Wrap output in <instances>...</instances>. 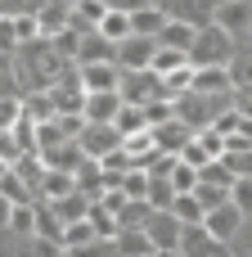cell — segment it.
Masks as SVG:
<instances>
[{
  "mask_svg": "<svg viewBox=\"0 0 252 257\" xmlns=\"http://www.w3.org/2000/svg\"><path fill=\"white\" fill-rule=\"evenodd\" d=\"M230 203H234L243 217H252V181H248V176H239V181L230 185Z\"/></svg>",
  "mask_w": 252,
  "mask_h": 257,
  "instance_id": "f35d334b",
  "label": "cell"
},
{
  "mask_svg": "<svg viewBox=\"0 0 252 257\" xmlns=\"http://www.w3.org/2000/svg\"><path fill=\"white\" fill-rule=\"evenodd\" d=\"M158 81H162V95L176 99V95H185V90L194 86V63H185V68H176V72H162Z\"/></svg>",
  "mask_w": 252,
  "mask_h": 257,
  "instance_id": "4316f807",
  "label": "cell"
},
{
  "mask_svg": "<svg viewBox=\"0 0 252 257\" xmlns=\"http://www.w3.org/2000/svg\"><path fill=\"white\" fill-rule=\"evenodd\" d=\"M176 253H180V257H221V253H230V248H225V244H216V239L203 230V221H194V226H185V230H180Z\"/></svg>",
  "mask_w": 252,
  "mask_h": 257,
  "instance_id": "9c48e42d",
  "label": "cell"
},
{
  "mask_svg": "<svg viewBox=\"0 0 252 257\" xmlns=\"http://www.w3.org/2000/svg\"><path fill=\"white\" fill-rule=\"evenodd\" d=\"M140 108H144V122H149V126L171 122V99H162V95H158V99H149V104H140Z\"/></svg>",
  "mask_w": 252,
  "mask_h": 257,
  "instance_id": "ab89813d",
  "label": "cell"
},
{
  "mask_svg": "<svg viewBox=\"0 0 252 257\" xmlns=\"http://www.w3.org/2000/svg\"><path fill=\"white\" fill-rule=\"evenodd\" d=\"M194 140L203 145V154H207V158H221V154H225V136H221V131H212V126L194 131Z\"/></svg>",
  "mask_w": 252,
  "mask_h": 257,
  "instance_id": "b9f144b4",
  "label": "cell"
},
{
  "mask_svg": "<svg viewBox=\"0 0 252 257\" xmlns=\"http://www.w3.org/2000/svg\"><path fill=\"white\" fill-rule=\"evenodd\" d=\"M185 63H189V54H185V50H167V45H158V50H153V59H149V72H158V77H162V72H176V68H185Z\"/></svg>",
  "mask_w": 252,
  "mask_h": 257,
  "instance_id": "484cf974",
  "label": "cell"
},
{
  "mask_svg": "<svg viewBox=\"0 0 252 257\" xmlns=\"http://www.w3.org/2000/svg\"><path fill=\"white\" fill-rule=\"evenodd\" d=\"M167 212H171L180 226H194V221H203V208H198V199H194V194H176Z\"/></svg>",
  "mask_w": 252,
  "mask_h": 257,
  "instance_id": "d6a6232c",
  "label": "cell"
},
{
  "mask_svg": "<svg viewBox=\"0 0 252 257\" xmlns=\"http://www.w3.org/2000/svg\"><path fill=\"white\" fill-rule=\"evenodd\" d=\"M239 226H243V212H239L234 203H221V208L203 212V230H207L216 244H225V248H230V239L239 235Z\"/></svg>",
  "mask_w": 252,
  "mask_h": 257,
  "instance_id": "8992f818",
  "label": "cell"
},
{
  "mask_svg": "<svg viewBox=\"0 0 252 257\" xmlns=\"http://www.w3.org/2000/svg\"><path fill=\"white\" fill-rule=\"evenodd\" d=\"M108 9H104V0H72V18H68V27H77V32H90V27H99V18H104Z\"/></svg>",
  "mask_w": 252,
  "mask_h": 257,
  "instance_id": "7402d4cb",
  "label": "cell"
},
{
  "mask_svg": "<svg viewBox=\"0 0 252 257\" xmlns=\"http://www.w3.org/2000/svg\"><path fill=\"white\" fill-rule=\"evenodd\" d=\"M189 194L198 199V208H203V212H212V208L230 203V190H225V185H207V181H198V185H194Z\"/></svg>",
  "mask_w": 252,
  "mask_h": 257,
  "instance_id": "1f68e13d",
  "label": "cell"
},
{
  "mask_svg": "<svg viewBox=\"0 0 252 257\" xmlns=\"http://www.w3.org/2000/svg\"><path fill=\"white\" fill-rule=\"evenodd\" d=\"M221 257H230V253H221Z\"/></svg>",
  "mask_w": 252,
  "mask_h": 257,
  "instance_id": "11a10c76",
  "label": "cell"
},
{
  "mask_svg": "<svg viewBox=\"0 0 252 257\" xmlns=\"http://www.w3.org/2000/svg\"><path fill=\"white\" fill-rule=\"evenodd\" d=\"M36 158H41V167H50V172H72L86 154L77 149V140H54V145H41Z\"/></svg>",
  "mask_w": 252,
  "mask_h": 257,
  "instance_id": "30bf717a",
  "label": "cell"
},
{
  "mask_svg": "<svg viewBox=\"0 0 252 257\" xmlns=\"http://www.w3.org/2000/svg\"><path fill=\"white\" fill-rule=\"evenodd\" d=\"M153 257H180V253H176V248H171V253H153Z\"/></svg>",
  "mask_w": 252,
  "mask_h": 257,
  "instance_id": "f5cc1de1",
  "label": "cell"
},
{
  "mask_svg": "<svg viewBox=\"0 0 252 257\" xmlns=\"http://www.w3.org/2000/svg\"><path fill=\"white\" fill-rule=\"evenodd\" d=\"M234 50H239V41L230 32H221L216 23H207V27H198V36L189 45V63L194 68H225L234 59Z\"/></svg>",
  "mask_w": 252,
  "mask_h": 257,
  "instance_id": "6da1fadb",
  "label": "cell"
},
{
  "mask_svg": "<svg viewBox=\"0 0 252 257\" xmlns=\"http://www.w3.org/2000/svg\"><path fill=\"white\" fill-rule=\"evenodd\" d=\"M153 5H158V0H153Z\"/></svg>",
  "mask_w": 252,
  "mask_h": 257,
  "instance_id": "9f6ffc18",
  "label": "cell"
},
{
  "mask_svg": "<svg viewBox=\"0 0 252 257\" xmlns=\"http://www.w3.org/2000/svg\"><path fill=\"white\" fill-rule=\"evenodd\" d=\"M23 117H32V122H50V117H54L50 95H45V90H27V95H23Z\"/></svg>",
  "mask_w": 252,
  "mask_h": 257,
  "instance_id": "83f0119b",
  "label": "cell"
},
{
  "mask_svg": "<svg viewBox=\"0 0 252 257\" xmlns=\"http://www.w3.org/2000/svg\"><path fill=\"white\" fill-rule=\"evenodd\" d=\"M99 36H108L113 45L122 41V36H131V14H117V9H108L104 18H99V27H95Z\"/></svg>",
  "mask_w": 252,
  "mask_h": 257,
  "instance_id": "d4e9b609",
  "label": "cell"
},
{
  "mask_svg": "<svg viewBox=\"0 0 252 257\" xmlns=\"http://www.w3.org/2000/svg\"><path fill=\"white\" fill-rule=\"evenodd\" d=\"M50 122L59 126V136H63V140H77V136H81V126H86V117H81V113H54Z\"/></svg>",
  "mask_w": 252,
  "mask_h": 257,
  "instance_id": "60d3db41",
  "label": "cell"
},
{
  "mask_svg": "<svg viewBox=\"0 0 252 257\" xmlns=\"http://www.w3.org/2000/svg\"><path fill=\"white\" fill-rule=\"evenodd\" d=\"M180 221L171 217V212H153L149 221H144V235H149V244H153V253H171L176 244H180Z\"/></svg>",
  "mask_w": 252,
  "mask_h": 257,
  "instance_id": "ba28073f",
  "label": "cell"
},
{
  "mask_svg": "<svg viewBox=\"0 0 252 257\" xmlns=\"http://www.w3.org/2000/svg\"><path fill=\"white\" fill-rule=\"evenodd\" d=\"M9 217H14V203H9V199H5V194H0V230H5V226H9Z\"/></svg>",
  "mask_w": 252,
  "mask_h": 257,
  "instance_id": "681fc988",
  "label": "cell"
},
{
  "mask_svg": "<svg viewBox=\"0 0 252 257\" xmlns=\"http://www.w3.org/2000/svg\"><path fill=\"white\" fill-rule=\"evenodd\" d=\"M14 158H18V145L9 131H0V163H14Z\"/></svg>",
  "mask_w": 252,
  "mask_h": 257,
  "instance_id": "7dc6e473",
  "label": "cell"
},
{
  "mask_svg": "<svg viewBox=\"0 0 252 257\" xmlns=\"http://www.w3.org/2000/svg\"><path fill=\"white\" fill-rule=\"evenodd\" d=\"M212 23H216L221 32H230L234 41H243L252 32V0H216Z\"/></svg>",
  "mask_w": 252,
  "mask_h": 257,
  "instance_id": "3957f363",
  "label": "cell"
},
{
  "mask_svg": "<svg viewBox=\"0 0 252 257\" xmlns=\"http://www.w3.org/2000/svg\"><path fill=\"white\" fill-rule=\"evenodd\" d=\"M86 208H90V199H86V194H77V190H68L63 199H50V212H54L63 226H68V221H81V217H86Z\"/></svg>",
  "mask_w": 252,
  "mask_h": 257,
  "instance_id": "ffe728a7",
  "label": "cell"
},
{
  "mask_svg": "<svg viewBox=\"0 0 252 257\" xmlns=\"http://www.w3.org/2000/svg\"><path fill=\"white\" fill-rule=\"evenodd\" d=\"M5 230H9V235H18V239H32V203H18Z\"/></svg>",
  "mask_w": 252,
  "mask_h": 257,
  "instance_id": "74e56055",
  "label": "cell"
},
{
  "mask_svg": "<svg viewBox=\"0 0 252 257\" xmlns=\"http://www.w3.org/2000/svg\"><path fill=\"white\" fill-rule=\"evenodd\" d=\"M221 163L234 172V181H239V176H248V181H252V145H243V149H225Z\"/></svg>",
  "mask_w": 252,
  "mask_h": 257,
  "instance_id": "e575fe53",
  "label": "cell"
},
{
  "mask_svg": "<svg viewBox=\"0 0 252 257\" xmlns=\"http://www.w3.org/2000/svg\"><path fill=\"white\" fill-rule=\"evenodd\" d=\"M0 194H5V199H9L14 208H18V203H36V194L27 190V181H23V176H18L14 167H9V172L0 176Z\"/></svg>",
  "mask_w": 252,
  "mask_h": 257,
  "instance_id": "cb8c5ba5",
  "label": "cell"
},
{
  "mask_svg": "<svg viewBox=\"0 0 252 257\" xmlns=\"http://www.w3.org/2000/svg\"><path fill=\"white\" fill-rule=\"evenodd\" d=\"M140 5H153V0H104V9H117V14H135Z\"/></svg>",
  "mask_w": 252,
  "mask_h": 257,
  "instance_id": "c3c4849f",
  "label": "cell"
},
{
  "mask_svg": "<svg viewBox=\"0 0 252 257\" xmlns=\"http://www.w3.org/2000/svg\"><path fill=\"white\" fill-rule=\"evenodd\" d=\"M113 126H117V136H131V131H144L149 122H144V108L140 104H122L117 117H113Z\"/></svg>",
  "mask_w": 252,
  "mask_h": 257,
  "instance_id": "f1b7e54d",
  "label": "cell"
},
{
  "mask_svg": "<svg viewBox=\"0 0 252 257\" xmlns=\"http://www.w3.org/2000/svg\"><path fill=\"white\" fill-rule=\"evenodd\" d=\"M86 221H90L95 239H113V235H117V217H113V212H104L99 203H90V208H86Z\"/></svg>",
  "mask_w": 252,
  "mask_h": 257,
  "instance_id": "836d02e7",
  "label": "cell"
},
{
  "mask_svg": "<svg viewBox=\"0 0 252 257\" xmlns=\"http://www.w3.org/2000/svg\"><path fill=\"white\" fill-rule=\"evenodd\" d=\"M9 136H14V145H18V154H36V122H32V117H18V122L9 126Z\"/></svg>",
  "mask_w": 252,
  "mask_h": 257,
  "instance_id": "d590c367",
  "label": "cell"
},
{
  "mask_svg": "<svg viewBox=\"0 0 252 257\" xmlns=\"http://www.w3.org/2000/svg\"><path fill=\"white\" fill-rule=\"evenodd\" d=\"M18 50V36H14V18L0 14V54H14Z\"/></svg>",
  "mask_w": 252,
  "mask_h": 257,
  "instance_id": "bcb514c9",
  "label": "cell"
},
{
  "mask_svg": "<svg viewBox=\"0 0 252 257\" xmlns=\"http://www.w3.org/2000/svg\"><path fill=\"white\" fill-rule=\"evenodd\" d=\"M5 172H9V163H0V176H5Z\"/></svg>",
  "mask_w": 252,
  "mask_h": 257,
  "instance_id": "db71d44e",
  "label": "cell"
},
{
  "mask_svg": "<svg viewBox=\"0 0 252 257\" xmlns=\"http://www.w3.org/2000/svg\"><path fill=\"white\" fill-rule=\"evenodd\" d=\"M194 36H198V27H189V23H180V18H167V23H162V32H158L153 41H158V45H167V50H185V54H189Z\"/></svg>",
  "mask_w": 252,
  "mask_h": 257,
  "instance_id": "9a60e30c",
  "label": "cell"
},
{
  "mask_svg": "<svg viewBox=\"0 0 252 257\" xmlns=\"http://www.w3.org/2000/svg\"><path fill=\"white\" fill-rule=\"evenodd\" d=\"M162 23H167V14H162L158 5H140V9L131 14V36H158Z\"/></svg>",
  "mask_w": 252,
  "mask_h": 257,
  "instance_id": "d6986e66",
  "label": "cell"
},
{
  "mask_svg": "<svg viewBox=\"0 0 252 257\" xmlns=\"http://www.w3.org/2000/svg\"><path fill=\"white\" fill-rule=\"evenodd\" d=\"M167 185L176 190V194H189L194 185H198V167H189V163H171V172H167Z\"/></svg>",
  "mask_w": 252,
  "mask_h": 257,
  "instance_id": "f546056e",
  "label": "cell"
},
{
  "mask_svg": "<svg viewBox=\"0 0 252 257\" xmlns=\"http://www.w3.org/2000/svg\"><path fill=\"white\" fill-rule=\"evenodd\" d=\"M77 63H113V41H108V36H99L95 27H90V32H81Z\"/></svg>",
  "mask_w": 252,
  "mask_h": 257,
  "instance_id": "4fadbf2b",
  "label": "cell"
},
{
  "mask_svg": "<svg viewBox=\"0 0 252 257\" xmlns=\"http://www.w3.org/2000/svg\"><path fill=\"white\" fill-rule=\"evenodd\" d=\"M122 149L131 154V167H149V158L158 154V140H153V131L144 126V131H131V136H122Z\"/></svg>",
  "mask_w": 252,
  "mask_h": 257,
  "instance_id": "e0dca14e",
  "label": "cell"
},
{
  "mask_svg": "<svg viewBox=\"0 0 252 257\" xmlns=\"http://www.w3.org/2000/svg\"><path fill=\"white\" fill-rule=\"evenodd\" d=\"M113 253L117 257H153V244L144 230H117L113 235Z\"/></svg>",
  "mask_w": 252,
  "mask_h": 257,
  "instance_id": "ac0fdd59",
  "label": "cell"
},
{
  "mask_svg": "<svg viewBox=\"0 0 252 257\" xmlns=\"http://www.w3.org/2000/svg\"><path fill=\"white\" fill-rule=\"evenodd\" d=\"M117 108H122V95H117V90H90V95L81 99V117H86V122H113Z\"/></svg>",
  "mask_w": 252,
  "mask_h": 257,
  "instance_id": "7c38bea8",
  "label": "cell"
},
{
  "mask_svg": "<svg viewBox=\"0 0 252 257\" xmlns=\"http://www.w3.org/2000/svg\"><path fill=\"white\" fill-rule=\"evenodd\" d=\"M234 108H239V117H248V122H252V104H243V99H234Z\"/></svg>",
  "mask_w": 252,
  "mask_h": 257,
  "instance_id": "816d5d0a",
  "label": "cell"
},
{
  "mask_svg": "<svg viewBox=\"0 0 252 257\" xmlns=\"http://www.w3.org/2000/svg\"><path fill=\"white\" fill-rule=\"evenodd\" d=\"M153 50H158L153 36H122V41L113 45V63H117L122 72H135V68H149Z\"/></svg>",
  "mask_w": 252,
  "mask_h": 257,
  "instance_id": "277c9868",
  "label": "cell"
},
{
  "mask_svg": "<svg viewBox=\"0 0 252 257\" xmlns=\"http://www.w3.org/2000/svg\"><path fill=\"white\" fill-rule=\"evenodd\" d=\"M180 163H189V167H207L212 158H207V154H203V145H198V140L189 136V145L180 149Z\"/></svg>",
  "mask_w": 252,
  "mask_h": 257,
  "instance_id": "f6af8a7d",
  "label": "cell"
},
{
  "mask_svg": "<svg viewBox=\"0 0 252 257\" xmlns=\"http://www.w3.org/2000/svg\"><path fill=\"white\" fill-rule=\"evenodd\" d=\"M234 99H243V104H252V81H248V86H234Z\"/></svg>",
  "mask_w": 252,
  "mask_h": 257,
  "instance_id": "f907efd6",
  "label": "cell"
},
{
  "mask_svg": "<svg viewBox=\"0 0 252 257\" xmlns=\"http://www.w3.org/2000/svg\"><path fill=\"white\" fill-rule=\"evenodd\" d=\"M144 199H149V208H153V212H167V208H171V199H176V190L167 185V176H149Z\"/></svg>",
  "mask_w": 252,
  "mask_h": 257,
  "instance_id": "4dcf8cb0",
  "label": "cell"
},
{
  "mask_svg": "<svg viewBox=\"0 0 252 257\" xmlns=\"http://www.w3.org/2000/svg\"><path fill=\"white\" fill-rule=\"evenodd\" d=\"M117 145H122V136H117L113 122H86L81 136H77V149H81L86 158H104V154L117 149Z\"/></svg>",
  "mask_w": 252,
  "mask_h": 257,
  "instance_id": "5b68a950",
  "label": "cell"
},
{
  "mask_svg": "<svg viewBox=\"0 0 252 257\" xmlns=\"http://www.w3.org/2000/svg\"><path fill=\"white\" fill-rule=\"evenodd\" d=\"M149 131H153L158 149H162V154H176V158H180V149H185V145H189V136H194V131H189L185 122H176V117H171V122H162V126H149Z\"/></svg>",
  "mask_w": 252,
  "mask_h": 257,
  "instance_id": "5bb4252c",
  "label": "cell"
},
{
  "mask_svg": "<svg viewBox=\"0 0 252 257\" xmlns=\"http://www.w3.org/2000/svg\"><path fill=\"white\" fill-rule=\"evenodd\" d=\"M23 117V95H0V131H9Z\"/></svg>",
  "mask_w": 252,
  "mask_h": 257,
  "instance_id": "7bdbcfd3",
  "label": "cell"
},
{
  "mask_svg": "<svg viewBox=\"0 0 252 257\" xmlns=\"http://www.w3.org/2000/svg\"><path fill=\"white\" fill-rule=\"evenodd\" d=\"M158 9L167 18H180L189 27H207L212 14H216V0H158Z\"/></svg>",
  "mask_w": 252,
  "mask_h": 257,
  "instance_id": "52a82bcc",
  "label": "cell"
},
{
  "mask_svg": "<svg viewBox=\"0 0 252 257\" xmlns=\"http://www.w3.org/2000/svg\"><path fill=\"white\" fill-rule=\"evenodd\" d=\"M189 90H198V95H234L225 68H194V86Z\"/></svg>",
  "mask_w": 252,
  "mask_h": 257,
  "instance_id": "2e32d148",
  "label": "cell"
},
{
  "mask_svg": "<svg viewBox=\"0 0 252 257\" xmlns=\"http://www.w3.org/2000/svg\"><path fill=\"white\" fill-rule=\"evenodd\" d=\"M149 217H153L149 199H126V203L117 208V230H144Z\"/></svg>",
  "mask_w": 252,
  "mask_h": 257,
  "instance_id": "44dd1931",
  "label": "cell"
},
{
  "mask_svg": "<svg viewBox=\"0 0 252 257\" xmlns=\"http://www.w3.org/2000/svg\"><path fill=\"white\" fill-rule=\"evenodd\" d=\"M50 45H54V54L63 59V63H77V45H81V32L77 27H59L54 36H45Z\"/></svg>",
  "mask_w": 252,
  "mask_h": 257,
  "instance_id": "603a6c76",
  "label": "cell"
},
{
  "mask_svg": "<svg viewBox=\"0 0 252 257\" xmlns=\"http://www.w3.org/2000/svg\"><path fill=\"white\" fill-rule=\"evenodd\" d=\"M117 77H122L117 63H77V81L86 95L90 90H117Z\"/></svg>",
  "mask_w": 252,
  "mask_h": 257,
  "instance_id": "8fae6325",
  "label": "cell"
},
{
  "mask_svg": "<svg viewBox=\"0 0 252 257\" xmlns=\"http://www.w3.org/2000/svg\"><path fill=\"white\" fill-rule=\"evenodd\" d=\"M117 95H122V104H149V99L162 95V81H158V72L135 68V72H122V77H117ZM162 99H167V95H162Z\"/></svg>",
  "mask_w": 252,
  "mask_h": 257,
  "instance_id": "7a4b0ae2",
  "label": "cell"
},
{
  "mask_svg": "<svg viewBox=\"0 0 252 257\" xmlns=\"http://www.w3.org/2000/svg\"><path fill=\"white\" fill-rule=\"evenodd\" d=\"M9 18H14V36H18V45H27V41H36V36H41L36 14H9Z\"/></svg>",
  "mask_w": 252,
  "mask_h": 257,
  "instance_id": "8d00e7d4",
  "label": "cell"
},
{
  "mask_svg": "<svg viewBox=\"0 0 252 257\" xmlns=\"http://www.w3.org/2000/svg\"><path fill=\"white\" fill-rule=\"evenodd\" d=\"M68 257H117L113 253V239H90V244H81V248H63Z\"/></svg>",
  "mask_w": 252,
  "mask_h": 257,
  "instance_id": "ee69618b",
  "label": "cell"
}]
</instances>
